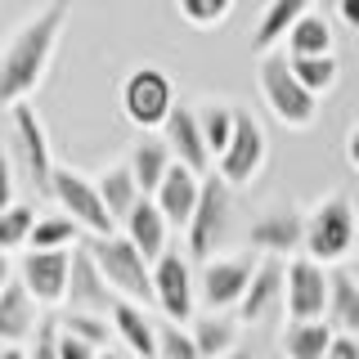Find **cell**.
I'll use <instances>...</instances> for the list:
<instances>
[{"mask_svg":"<svg viewBox=\"0 0 359 359\" xmlns=\"http://www.w3.org/2000/svg\"><path fill=\"white\" fill-rule=\"evenodd\" d=\"M59 328L81 337V341H90L95 351H112V337H117L112 332V319H104V314H81V310H63Z\"/></svg>","mask_w":359,"mask_h":359,"instance_id":"obj_32","label":"cell"},{"mask_svg":"<svg viewBox=\"0 0 359 359\" xmlns=\"http://www.w3.org/2000/svg\"><path fill=\"white\" fill-rule=\"evenodd\" d=\"M346 162H351V171L359 175V121L351 126V135H346Z\"/></svg>","mask_w":359,"mask_h":359,"instance_id":"obj_41","label":"cell"},{"mask_svg":"<svg viewBox=\"0 0 359 359\" xmlns=\"http://www.w3.org/2000/svg\"><path fill=\"white\" fill-rule=\"evenodd\" d=\"M328 283H332V292H328V323H332V332L359 337V278H355V269L332 265Z\"/></svg>","mask_w":359,"mask_h":359,"instance_id":"obj_24","label":"cell"},{"mask_svg":"<svg viewBox=\"0 0 359 359\" xmlns=\"http://www.w3.org/2000/svg\"><path fill=\"white\" fill-rule=\"evenodd\" d=\"M171 166H175V153L166 149L162 135H144V140L130 149V171H135V180H140L144 198H153L157 189H162V180L171 175Z\"/></svg>","mask_w":359,"mask_h":359,"instance_id":"obj_23","label":"cell"},{"mask_svg":"<svg viewBox=\"0 0 359 359\" xmlns=\"http://www.w3.org/2000/svg\"><path fill=\"white\" fill-rule=\"evenodd\" d=\"M332 5H337V0H332Z\"/></svg>","mask_w":359,"mask_h":359,"instance_id":"obj_48","label":"cell"},{"mask_svg":"<svg viewBox=\"0 0 359 359\" xmlns=\"http://www.w3.org/2000/svg\"><path fill=\"white\" fill-rule=\"evenodd\" d=\"M72 0H45L36 14H27L0 45V108L27 104L41 90L45 72L54 63V50L63 41Z\"/></svg>","mask_w":359,"mask_h":359,"instance_id":"obj_1","label":"cell"},{"mask_svg":"<svg viewBox=\"0 0 359 359\" xmlns=\"http://www.w3.org/2000/svg\"><path fill=\"white\" fill-rule=\"evenodd\" d=\"M175 9H180V18H184L189 27L211 32V27H220V22L229 18L233 0H175Z\"/></svg>","mask_w":359,"mask_h":359,"instance_id":"obj_34","label":"cell"},{"mask_svg":"<svg viewBox=\"0 0 359 359\" xmlns=\"http://www.w3.org/2000/svg\"><path fill=\"white\" fill-rule=\"evenodd\" d=\"M224 359H252V351H229Z\"/></svg>","mask_w":359,"mask_h":359,"instance_id":"obj_45","label":"cell"},{"mask_svg":"<svg viewBox=\"0 0 359 359\" xmlns=\"http://www.w3.org/2000/svg\"><path fill=\"white\" fill-rule=\"evenodd\" d=\"M355 252H359V238H355Z\"/></svg>","mask_w":359,"mask_h":359,"instance_id":"obj_46","label":"cell"},{"mask_svg":"<svg viewBox=\"0 0 359 359\" xmlns=\"http://www.w3.org/2000/svg\"><path fill=\"white\" fill-rule=\"evenodd\" d=\"M256 81H261V95H265L269 112H274L283 126H292V130H310L314 126V117H319V99L297 81L287 50L261 54V63H256Z\"/></svg>","mask_w":359,"mask_h":359,"instance_id":"obj_2","label":"cell"},{"mask_svg":"<svg viewBox=\"0 0 359 359\" xmlns=\"http://www.w3.org/2000/svg\"><path fill=\"white\" fill-rule=\"evenodd\" d=\"M9 117H14V149L22 157V171H27L32 189H36L41 198H50L54 162H50V135H45V126H41L36 108H32V104H14Z\"/></svg>","mask_w":359,"mask_h":359,"instance_id":"obj_12","label":"cell"},{"mask_svg":"<svg viewBox=\"0 0 359 359\" xmlns=\"http://www.w3.org/2000/svg\"><path fill=\"white\" fill-rule=\"evenodd\" d=\"M198 121H202V140H207L211 157H220L224 149H229V140H233V121H238V108L207 99V104H198Z\"/></svg>","mask_w":359,"mask_h":359,"instance_id":"obj_29","label":"cell"},{"mask_svg":"<svg viewBox=\"0 0 359 359\" xmlns=\"http://www.w3.org/2000/svg\"><path fill=\"white\" fill-rule=\"evenodd\" d=\"M328 359H359V337H351V332H337V337H332V351H328Z\"/></svg>","mask_w":359,"mask_h":359,"instance_id":"obj_39","label":"cell"},{"mask_svg":"<svg viewBox=\"0 0 359 359\" xmlns=\"http://www.w3.org/2000/svg\"><path fill=\"white\" fill-rule=\"evenodd\" d=\"M14 194H18V175H14V157L0 153V211L14 207Z\"/></svg>","mask_w":359,"mask_h":359,"instance_id":"obj_37","label":"cell"},{"mask_svg":"<svg viewBox=\"0 0 359 359\" xmlns=\"http://www.w3.org/2000/svg\"><path fill=\"white\" fill-rule=\"evenodd\" d=\"M108 319H112V332L121 337V346H126L135 359H157V323L144 314V306L117 301Z\"/></svg>","mask_w":359,"mask_h":359,"instance_id":"obj_21","label":"cell"},{"mask_svg":"<svg viewBox=\"0 0 359 359\" xmlns=\"http://www.w3.org/2000/svg\"><path fill=\"white\" fill-rule=\"evenodd\" d=\"M162 140H166V149L175 153V162H180V166H189V171L207 175V166H211V149H207V140H202L198 108L175 104V112L166 117V126H162Z\"/></svg>","mask_w":359,"mask_h":359,"instance_id":"obj_16","label":"cell"},{"mask_svg":"<svg viewBox=\"0 0 359 359\" xmlns=\"http://www.w3.org/2000/svg\"><path fill=\"white\" fill-rule=\"evenodd\" d=\"M157 359H202L198 341L180 323H157Z\"/></svg>","mask_w":359,"mask_h":359,"instance_id":"obj_35","label":"cell"},{"mask_svg":"<svg viewBox=\"0 0 359 359\" xmlns=\"http://www.w3.org/2000/svg\"><path fill=\"white\" fill-rule=\"evenodd\" d=\"M265 153H269V140H265L261 121H256L247 108H238V121H233V140H229V149L216 157V175H220L229 189H247L256 175H261Z\"/></svg>","mask_w":359,"mask_h":359,"instance_id":"obj_8","label":"cell"},{"mask_svg":"<svg viewBox=\"0 0 359 359\" xmlns=\"http://www.w3.org/2000/svg\"><path fill=\"white\" fill-rule=\"evenodd\" d=\"M27 337H36V301H32V292L14 278V283L0 292V341L18 346V341H27Z\"/></svg>","mask_w":359,"mask_h":359,"instance_id":"obj_22","label":"cell"},{"mask_svg":"<svg viewBox=\"0 0 359 359\" xmlns=\"http://www.w3.org/2000/svg\"><path fill=\"white\" fill-rule=\"evenodd\" d=\"M189 332H194L202 359H224L229 351H238V328H233V319H224V314H198V319L189 323Z\"/></svg>","mask_w":359,"mask_h":359,"instance_id":"obj_27","label":"cell"},{"mask_svg":"<svg viewBox=\"0 0 359 359\" xmlns=\"http://www.w3.org/2000/svg\"><path fill=\"white\" fill-rule=\"evenodd\" d=\"M202 180L207 175H198V171H189V166H171V175L162 180V189L153 194V202L162 207V216L171 229H189V220H194V211H198V198H202Z\"/></svg>","mask_w":359,"mask_h":359,"instance_id":"obj_17","label":"cell"},{"mask_svg":"<svg viewBox=\"0 0 359 359\" xmlns=\"http://www.w3.org/2000/svg\"><path fill=\"white\" fill-rule=\"evenodd\" d=\"M59 359H99V351L90 341H81V337H72V332L59 328Z\"/></svg>","mask_w":359,"mask_h":359,"instance_id":"obj_38","label":"cell"},{"mask_svg":"<svg viewBox=\"0 0 359 359\" xmlns=\"http://www.w3.org/2000/svg\"><path fill=\"white\" fill-rule=\"evenodd\" d=\"M14 283V261H9V252H0V292Z\"/></svg>","mask_w":359,"mask_h":359,"instance_id":"obj_42","label":"cell"},{"mask_svg":"<svg viewBox=\"0 0 359 359\" xmlns=\"http://www.w3.org/2000/svg\"><path fill=\"white\" fill-rule=\"evenodd\" d=\"M32 359H59V319H45L36 328V346H32Z\"/></svg>","mask_w":359,"mask_h":359,"instance_id":"obj_36","label":"cell"},{"mask_svg":"<svg viewBox=\"0 0 359 359\" xmlns=\"http://www.w3.org/2000/svg\"><path fill=\"white\" fill-rule=\"evenodd\" d=\"M76 233H81V224L72 216H63V211H54V216H41L36 229H32V252H67V247L76 243Z\"/></svg>","mask_w":359,"mask_h":359,"instance_id":"obj_30","label":"cell"},{"mask_svg":"<svg viewBox=\"0 0 359 359\" xmlns=\"http://www.w3.org/2000/svg\"><path fill=\"white\" fill-rule=\"evenodd\" d=\"M121 233H126V238L140 247L149 265H157L166 252H171V247H166V238H171V224H166L162 207H157L153 198H140V202H135V211L121 220Z\"/></svg>","mask_w":359,"mask_h":359,"instance_id":"obj_19","label":"cell"},{"mask_svg":"<svg viewBox=\"0 0 359 359\" xmlns=\"http://www.w3.org/2000/svg\"><path fill=\"white\" fill-rule=\"evenodd\" d=\"M247 243L252 252L261 256H292V252H306V216L292 207H274L261 211L247 229Z\"/></svg>","mask_w":359,"mask_h":359,"instance_id":"obj_15","label":"cell"},{"mask_svg":"<svg viewBox=\"0 0 359 359\" xmlns=\"http://www.w3.org/2000/svg\"><path fill=\"white\" fill-rule=\"evenodd\" d=\"M332 27H328V18L323 14H306L297 22V27L287 32V41H283V50L292 54V59H319V54H332Z\"/></svg>","mask_w":359,"mask_h":359,"instance_id":"obj_28","label":"cell"},{"mask_svg":"<svg viewBox=\"0 0 359 359\" xmlns=\"http://www.w3.org/2000/svg\"><path fill=\"white\" fill-rule=\"evenodd\" d=\"M86 247L95 252V261H99V269H104L108 287L117 292L121 301L149 306V301H153V265L144 261V252L126 238V233H112V238H86Z\"/></svg>","mask_w":359,"mask_h":359,"instance_id":"obj_3","label":"cell"},{"mask_svg":"<svg viewBox=\"0 0 359 359\" xmlns=\"http://www.w3.org/2000/svg\"><path fill=\"white\" fill-rule=\"evenodd\" d=\"M67 278H72V252H32L18 261V283L32 292L36 306H63Z\"/></svg>","mask_w":359,"mask_h":359,"instance_id":"obj_14","label":"cell"},{"mask_svg":"<svg viewBox=\"0 0 359 359\" xmlns=\"http://www.w3.org/2000/svg\"><path fill=\"white\" fill-rule=\"evenodd\" d=\"M283 283H287V265L278 261V256H265V261L256 265V278H252V287H247V297L238 306V323H247V328L265 323L269 310L283 301Z\"/></svg>","mask_w":359,"mask_h":359,"instance_id":"obj_18","label":"cell"},{"mask_svg":"<svg viewBox=\"0 0 359 359\" xmlns=\"http://www.w3.org/2000/svg\"><path fill=\"white\" fill-rule=\"evenodd\" d=\"M99 359H135L130 351H99Z\"/></svg>","mask_w":359,"mask_h":359,"instance_id":"obj_44","label":"cell"},{"mask_svg":"<svg viewBox=\"0 0 359 359\" xmlns=\"http://www.w3.org/2000/svg\"><path fill=\"white\" fill-rule=\"evenodd\" d=\"M314 5H319V0H269L261 9V18H256V27H252V50L256 54L278 50V45L287 41V32L306 14H314Z\"/></svg>","mask_w":359,"mask_h":359,"instance_id":"obj_20","label":"cell"},{"mask_svg":"<svg viewBox=\"0 0 359 359\" xmlns=\"http://www.w3.org/2000/svg\"><path fill=\"white\" fill-rule=\"evenodd\" d=\"M117 292L108 287V278H104V269H99L95 261V252L81 243V247H72V278H67V301L63 306L67 310H81V314H112V306H117Z\"/></svg>","mask_w":359,"mask_h":359,"instance_id":"obj_13","label":"cell"},{"mask_svg":"<svg viewBox=\"0 0 359 359\" xmlns=\"http://www.w3.org/2000/svg\"><path fill=\"white\" fill-rule=\"evenodd\" d=\"M194 301H198V283H194V269H189V256L166 252L162 261L153 265V306L166 314V323H194Z\"/></svg>","mask_w":359,"mask_h":359,"instance_id":"obj_11","label":"cell"},{"mask_svg":"<svg viewBox=\"0 0 359 359\" xmlns=\"http://www.w3.org/2000/svg\"><path fill=\"white\" fill-rule=\"evenodd\" d=\"M328 269L310 256H297L287 265V283H283V310L287 323H314V319H328Z\"/></svg>","mask_w":359,"mask_h":359,"instance_id":"obj_10","label":"cell"},{"mask_svg":"<svg viewBox=\"0 0 359 359\" xmlns=\"http://www.w3.org/2000/svg\"><path fill=\"white\" fill-rule=\"evenodd\" d=\"M337 14L351 32H359V0H337Z\"/></svg>","mask_w":359,"mask_h":359,"instance_id":"obj_40","label":"cell"},{"mask_svg":"<svg viewBox=\"0 0 359 359\" xmlns=\"http://www.w3.org/2000/svg\"><path fill=\"white\" fill-rule=\"evenodd\" d=\"M224 229H229V184L220 175H207L202 180V198H198V211L189 220L184 238H189V256L194 261H211L216 247L224 243Z\"/></svg>","mask_w":359,"mask_h":359,"instance_id":"obj_9","label":"cell"},{"mask_svg":"<svg viewBox=\"0 0 359 359\" xmlns=\"http://www.w3.org/2000/svg\"><path fill=\"white\" fill-rule=\"evenodd\" d=\"M0 359H32L22 346H0Z\"/></svg>","mask_w":359,"mask_h":359,"instance_id":"obj_43","label":"cell"},{"mask_svg":"<svg viewBox=\"0 0 359 359\" xmlns=\"http://www.w3.org/2000/svg\"><path fill=\"white\" fill-rule=\"evenodd\" d=\"M292 59V54H287ZM292 72H297V81L310 90L314 99L337 90V76H341V63H337V54H319V59H292Z\"/></svg>","mask_w":359,"mask_h":359,"instance_id":"obj_31","label":"cell"},{"mask_svg":"<svg viewBox=\"0 0 359 359\" xmlns=\"http://www.w3.org/2000/svg\"><path fill=\"white\" fill-rule=\"evenodd\" d=\"M355 238H359V220H355L351 198H341V194L323 198L306 216V256L319 265L346 261L355 252Z\"/></svg>","mask_w":359,"mask_h":359,"instance_id":"obj_4","label":"cell"},{"mask_svg":"<svg viewBox=\"0 0 359 359\" xmlns=\"http://www.w3.org/2000/svg\"><path fill=\"white\" fill-rule=\"evenodd\" d=\"M256 256L252 252H229V256H211L202 261V274H198V297L211 306V314H224V310H238L247 287L256 278Z\"/></svg>","mask_w":359,"mask_h":359,"instance_id":"obj_7","label":"cell"},{"mask_svg":"<svg viewBox=\"0 0 359 359\" xmlns=\"http://www.w3.org/2000/svg\"><path fill=\"white\" fill-rule=\"evenodd\" d=\"M99 194H104V207L112 211V220L121 224L135 211V202L144 198V189H140V180H135L130 162H121V166H108V171L99 175Z\"/></svg>","mask_w":359,"mask_h":359,"instance_id":"obj_26","label":"cell"},{"mask_svg":"<svg viewBox=\"0 0 359 359\" xmlns=\"http://www.w3.org/2000/svg\"><path fill=\"white\" fill-rule=\"evenodd\" d=\"M36 207L27 202H14V207L0 211V252H14V247H27L32 243V229H36Z\"/></svg>","mask_w":359,"mask_h":359,"instance_id":"obj_33","label":"cell"},{"mask_svg":"<svg viewBox=\"0 0 359 359\" xmlns=\"http://www.w3.org/2000/svg\"><path fill=\"white\" fill-rule=\"evenodd\" d=\"M50 198L59 202L63 216H72L90 238H112L121 233V224L112 220V211L104 207V194H99V180H90L72 166H54V184H50Z\"/></svg>","mask_w":359,"mask_h":359,"instance_id":"obj_5","label":"cell"},{"mask_svg":"<svg viewBox=\"0 0 359 359\" xmlns=\"http://www.w3.org/2000/svg\"><path fill=\"white\" fill-rule=\"evenodd\" d=\"M332 337H337V332H332L328 319L283 323V332H278V351H283V359H328Z\"/></svg>","mask_w":359,"mask_h":359,"instance_id":"obj_25","label":"cell"},{"mask_svg":"<svg viewBox=\"0 0 359 359\" xmlns=\"http://www.w3.org/2000/svg\"><path fill=\"white\" fill-rule=\"evenodd\" d=\"M355 278H359V265H355Z\"/></svg>","mask_w":359,"mask_h":359,"instance_id":"obj_47","label":"cell"},{"mask_svg":"<svg viewBox=\"0 0 359 359\" xmlns=\"http://www.w3.org/2000/svg\"><path fill=\"white\" fill-rule=\"evenodd\" d=\"M121 112L140 130H162L166 117L175 112V81L153 63L135 67L126 81H121Z\"/></svg>","mask_w":359,"mask_h":359,"instance_id":"obj_6","label":"cell"}]
</instances>
